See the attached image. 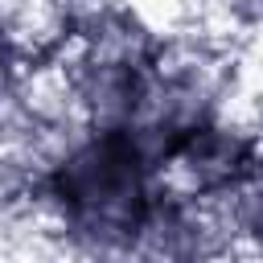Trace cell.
<instances>
[{
    "instance_id": "cell-1",
    "label": "cell",
    "mask_w": 263,
    "mask_h": 263,
    "mask_svg": "<svg viewBox=\"0 0 263 263\" xmlns=\"http://www.w3.org/2000/svg\"><path fill=\"white\" fill-rule=\"evenodd\" d=\"M156 164L127 127H107L74 148L53 173V197L66 218L103 242H127L152 214Z\"/></svg>"
}]
</instances>
